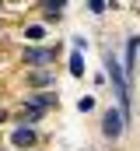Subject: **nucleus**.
Returning a JSON list of instances; mask_svg holds the SVG:
<instances>
[{
    "label": "nucleus",
    "mask_w": 140,
    "mask_h": 151,
    "mask_svg": "<svg viewBox=\"0 0 140 151\" xmlns=\"http://www.w3.org/2000/svg\"><path fill=\"white\" fill-rule=\"evenodd\" d=\"M105 70H109L112 88H116V95H119V109L126 113V102H130V84H126V74H123L119 60H116V56H105Z\"/></svg>",
    "instance_id": "f257e3e1"
},
{
    "label": "nucleus",
    "mask_w": 140,
    "mask_h": 151,
    "mask_svg": "<svg viewBox=\"0 0 140 151\" xmlns=\"http://www.w3.org/2000/svg\"><path fill=\"white\" fill-rule=\"evenodd\" d=\"M123 127H126V113H123V109H109V113H105L102 130H105V137H109V141H116V137L123 134Z\"/></svg>",
    "instance_id": "f03ea898"
},
{
    "label": "nucleus",
    "mask_w": 140,
    "mask_h": 151,
    "mask_svg": "<svg viewBox=\"0 0 140 151\" xmlns=\"http://www.w3.org/2000/svg\"><path fill=\"white\" fill-rule=\"evenodd\" d=\"M53 49H39V46H28L25 49V63H32V67H46V63H53Z\"/></svg>",
    "instance_id": "7ed1b4c3"
},
{
    "label": "nucleus",
    "mask_w": 140,
    "mask_h": 151,
    "mask_svg": "<svg viewBox=\"0 0 140 151\" xmlns=\"http://www.w3.org/2000/svg\"><path fill=\"white\" fill-rule=\"evenodd\" d=\"M11 141H14L18 148H32V144H35V130H32V127H21V130H14Z\"/></svg>",
    "instance_id": "20e7f679"
},
{
    "label": "nucleus",
    "mask_w": 140,
    "mask_h": 151,
    "mask_svg": "<svg viewBox=\"0 0 140 151\" xmlns=\"http://www.w3.org/2000/svg\"><path fill=\"white\" fill-rule=\"evenodd\" d=\"M53 102H56L53 95H32V99H28V106H32V109H39V113H42V109H49Z\"/></svg>",
    "instance_id": "39448f33"
},
{
    "label": "nucleus",
    "mask_w": 140,
    "mask_h": 151,
    "mask_svg": "<svg viewBox=\"0 0 140 151\" xmlns=\"http://www.w3.org/2000/svg\"><path fill=\"white\" fill-rule=\"evenodd\" d=\"M70 74H74V77L84 74V60H81V53H74V56H70Z\"/></svg>",
    "instance_id": "423d86ee"
},
{
    "label": "nucleus",
    "mask_w": 140,
    "mask_h": 151,
    "mask_svg": "<svg viewBox=\"0 0 140 151\" xmlns=\"http://www.w3.org/2000/svg\"><path fill=\"white\" fill-rule=\"evenodd\" d=\"M46 35V25H28L25 28V39H42Z\"/></svg>",
    "instance_id": "0eeeda50"
},
{
    "label": "nucleus",
    "mask_w": 140,
    "mask_h": 151,
    "mask_svg": "<svg viewBox=\"0 0 140 151\" xmlns=\"http://www.w3.org/2000/svg\"><path fill=\"white\" fill-rule=\"evenodd\" d=\"M140 53V39H130V56H126V67L133 70V56Z\"/></svg>",
    "instance_id": "6e6552de"
},
{
    "label": "nucleus",
    "mask_w": 140,
    "mask_h": 151,
    "mask_svg": "<svg viewBox=\"0 0 140 151\" xmlns=\"http://www.w3.org/2000/svg\"><path fill=\"white\" fill-rule=\"evenodd\" d=\"M77 109H81V113H88V109H95V99H91V95H84V99L77 102Z\"/></svg>",
    "instance_id": "1a4fd4ad"
},
{
    "label": "nucleus",
    "mask_w": 140,
    "mask_h": 151,
    "mask_svg": "<svg viewBox=\"0 0 140 151\" xmlns=\"http://www.w3.org/2000/svg\"><path fill=\"white\" fill-rule=\"evenodd\" d=\"M46 11H49V14H60V11H63V4H60V0H56V4L49 0V4H46Z\"/></svg>",
    "instance_id": "9d476101"
},
{
    "label": "nucleus",
    "mask_w": 140,
    "mask_h": 151,
    "mask_svg": "<svg viewBox=\"0 0 140 151\" xmlns=\"http://www.w3.org/2000/svg\"><path fill=\"white\" fill-rule=\"evenodd\" d=\"M39 116H42L39 109H32V106H25V119H39Z\"/></svg>",
    "instance_id": "9b49d317"
},
{
    "label": "nucleus",
    "mask_w": 140,
    "mask_h": 151,
    "mask_svg": "<svg viewBox=\"0 0 140 151\" xmlns=\"http://www.w3.org/2000/svg\"><path fill=\"white\" fill-rule=\"evenodd\" d=\"M0 123H4V113H0Z\"/></svg>",
    "instance_id": "f8f14e48"
}]
</instances>
